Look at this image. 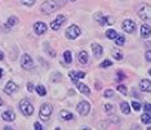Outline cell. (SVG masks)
<instances>
[{
  "label": "cell",
  "mask_w": 151,
  "mask_h": 130,
  "mask_svg": "<svg viewBox=\"0 0 151 130\" xmlns=\"http://www.w3.org/2000/svg\"><path fill=\"white\" fill-rule=\"evenodd\" d=\"M61 6V4L57 1V0H45V1L40 6V11L45 14H50V13L56 12L58 8Z\"/></svg>",
  "instance_id": "6da1fadb"
},
{
  "label": "cell",
  "mask_w": 151,
  "mask_h": 130,
  "mask_svg": "<svg viewBox=\"0 0 151 130\" xmlns=\"http://www.w3.org/2000/svg\"><path fill=\"white\" fill-rule=\"evenodd\" d=\"M138 17L143 21H151V5L146 3L141 4L138 8Z\"/></svg>",
  "instance_id": "7a4b0ae2"
},
{
  "label": "cell",
  "mask_w": 151,
  "mask_h": 130,
  "mask_svg": "<svg viewBox=\"0 0 151 130\" xmlns=\"http://www.w3.org/2000/svg\"><path fill=\"white\" fill-rule=\"evenodd\" d=\"M19 109H21V112L25 116H31L34 114V107L32 104L30 103L29 99H22L21 102H19Z\"/></svg>",
  "instance_id": "3957f363"
},
{
  "label": "cell",
  "mask_w": 151,
  "mask_h": 130,
  "mask_svg": "<svg viewBox=\"0 0 151 130\" xmlns=\"http://www.w3.org/2000/svg\"><path fill=\"white\" fill-rule=\"evenodd\" d=\"M94 19L97 21L101 26H106V25H112L114 23V19L109 16H104L102 13H96L94 14Z\"/></svg>",
  "instance_id": "277c9868"
},
{
  "label": "cell",
  "mask_w": 151,
  "mask_h": 130,
  "mask_svg": "<svg viewBox=\"0 0 151 130\" xmlns=\"http://www.w3.org/2000/svg\"><path fill=\"white\" fill-rule=\"evenodd\" d=\"M80 34H81V31H80V29H79V26H76V25L70 26L66 30V37L68 40H75Z\"/></svg>",
  "instance_id": "5b68a950"
},
{
  "label": "cell",
  "mask_w": 151,
  "mask_h": 130,
  "mask_svg": "<svg viewBox=\"0 0 151 130\" xmlns=\"http://www.w3.org/2000/svg\"><path fill=\"white\" fill-rule=\"evenodd\" d=\"M52 112H53V107H52V106L48 104V103H44L42 107H40V112H39L40 119H42V120H48V119H49V116L52 115Z\"/></svg>",
  "instance_id": "8992f818"
},
{
  "label": "cell",
  "mask_w": 151,
  "mask_h": 130,
  "mask_svg": "<svg viewBox=\"0 0 151 130\" xmlns=\"http://www.w3.org/2000/svg\"><path fill=\"white\" fill-rule=\"evenodd\" d=\"M21 66L25 70H32L34 68V61L29 54H23L21 57Z\"/></svg>",
  "instance_id": "52a82bcc"
},
{
  "label": "cell",
  "mask_w": 151,
  "mask_h": 130,
  "mask_svg": "<svg viewBox=\"0 0 151 130\" xmlns=\"http://www.w3.org/2000/svg\"><path fill=\"white\" fill-rule=\"evenodd\" d=\"M76 109L81 116H87L89 114V111H91V104H89L87 101H81L80 103L76 106Z\"/></svg>",
  "instance_id": "ba28073f"
},
{
  "label": "cell",
  "mask_w": 151,
  "mask_h": 130,
  "mask_svg": "<svg viewBox=\"0 0 151 130\" xmlns=\"http://www.w3.org/2000/svg\"><path fill=\"white\" fill-rule=\"evenodd\" d=\"M122 29H123V31L127 34H132L136 30V23H134V21H132V19H125L122 25Z\"/></svg>",
  "instance_id": "9c48e42d"
},
{
  "label": "cell",
  "mask_w": 151,
  "mask_h": 130,
  "mask_svg": "<svg viewBox=\"0 0 151 130\" xmlns=\"http://www.w3.org/2000/svg\"><path fill=\"white\" fill-rule=\"evenodd\" d=\"M65 22H66V17L61 14V16H58L52 23H50V27H52V30H54V31H58Z\"/></svg>",
  "instance_id": "30bf717a"
},
{
  "label": "cell",
  "mask_w": 151,
  "mask_h": 130,
  "mask_svg": "<svg viewBox=\"0 0 151 130\" xmlns=\"http://www.w3.org/2000/svg\"><path fill=\"white\" fill-rule=\"evenodd\" d=\"M139 89L142 91H146V93H151V81L147 79H142L139 81Z\"/></svg>",
  "instance_id": "8fae6325"
},
{
  "label": "cell",
  "mask_w": 151,
  "mask_h": 130,
  "mask_svg": "<svg viewBox=\"0 0 151 130\" xmlns=\"http://www.w3.org/2000/svg\"><path fill=\"white\" fill-rule=\"evenodd\" d=\"M34 30L37 35H43V34L47 32V25L44 22H36L34 25Z\"/></svg>",
  "instance_id": "7c38bea8"
},
{
  "label": "cell",
  "mask_w": 151,
  "mask_h": 130,
  "mask_svg": "<svg viewBox=\"0 0 151 130\" xmlns=\"http://www.w3.org/2000/svg\"><path fill=\"white\" fill-rule=\"evenodd\" d=\"M150 35H151V26H149V25L141 26V37H142V39H149Z\"/></svg>",
  "instance_id": "4fadbf2b"
},
{
  "label": "cell",
  "mask_w": 151,
  "mask_h": 130,
  "mask_svg": "<svg viewBox=\"0 0 151 130\" xmlns=\"http://www.w3.org/2000/svg\"><path fill=\"white\" fill-rule=\"evenodd\" d=\"M92 50H93V54L96 58H101L102 57V53H104V49L99 44H92Z\"/></svg>",
  "instance_id": "5bb4252c"
},
{
  "label": "cell",
  "mask_w": 151,
  "mask_h": 130,
  "mask_svg": "<svg viewBox=\"0 0 151 130\" xmlns=\"http://www.w3.org/2000/svg\"><path fill=\"white\" fill-rule=\"evenodd\" d=\"M16 90H17V85L13 83V81H8L6 85L4 86V91L6 94H13Z\"/></svg>",
  "instance_id": "9a60e30c"
},
{
  "label": "cell",
  "mask_w": 151,
  "mask_h": 130,
  "mask_svg": "<svg viewBox=\"0 0 151 130\" xmlns=\"http://www.w3.org/2000/svg\"><path fill=\"white\" fill-rule=\"evenodd\" d=\"M1 117H3V120H4V121H13V120L16 119V115H14V112H13V111L8 109V111L3 112Z\"/></svg>",
  "instance_id": "2e32d148"
},
{
  "label": "cell",
  "mask_w": 151,
  "mask_h": 130,
  "mask_svg": "<svg viewBox=\"0 0 151 130\" xmlns=\"http://www.w3.org/2000/svg\"><path fill=\"white\" fill-rule=\"evenodd\" d=\"M68 75H70L71 80H73L74 83H75V81H78L79 79H84V77H85V72H81V71H80V72H75V71H70V74H68Z\"/></svg>",
  "instance_id": "e0dca14e"
},
{
  "label": "cell",
  "mask_w": 151,
  "mask_h": 130,
  "mask_svg": "<svg viewBox=\"0 0 151 130\" xmlns=\"http://www.w3.org/2000/svg\"><path fill=\"white\" fill-rule=\"evenodd\" d=\"M60 117L62 119V120H66V121H70V120L74 119V115L71 114V112L66 111V109H63V111L60 112Z\"/></svg>",
  "instance_id": "ac0fdd59"
},
{
  "label": "cell",
  "mask_w": 151,
  "mask_h": 130,
  "mask_svg": "<svg viewBox=\"0 0 151 130\" xmlns=\"http://www.w3.org/2000/svg\"><path fill=\"white\" fill-rule=\"evenodd\" d=\"M78 59H79V62H80L81 64H87V62H88V53L85 52V50H81V52L79 53V56H78Z\"/></svg>",
  "instance_id": "d6986e66"
},
{
  "label": "cell",
  "mask_w": 151,
  "mask_h": 130,
  "mask_svg": "<svg viewBox=\"0 0 151 130\" xmlns=\"http://www.w3.org/2000/svg\"><path fill=\"white\" fill-rule=\"evenodd\" d=\"M75 84H76V88L79 89V90H80L81 91V93H83V94H89V93H91V90H89V88L87 86V85H85V84H81V83H78V81H75Z\"/></svg>",
  "instance_id": "ffe728a7"
},
{
  "label": "cell",
  "mask_w": 151,
  "mask_h": 130,
  "mask_svg": "<svg viewBox=\"0 0 151 130\" xmlns=\"http://www.w3.org/2000/svg\"><path fill=\"white\" fill-rule=\"evenodd\" d=\"M120 109H122V112L124 115H129L130 114V104L128 102H122V103H120Z\"/></svg>",
  "instance_id": "44dd1931"
},
{
  "label": "cell",
  "mask_w": 151,
  "mask_h": 130,
  "mask_svg": "<svg viewBox=\"0 0 151 130\" xmlns=\"http://www.w3.org/2000/svg\"><path fill=\"white\" fill-rule=\"evenodd\" d=\"M6 25L11 26V27L16 26V25H18V18H17V17H14V16L9 17V18H8V23H6Z\"/></svg>",
  "instance_id": "7402d4cb"
},
{
  "label": "cell",
  "mask_w": 151,
  "mask_h": 130,
  "mask_svg": "<svg viewBox=\"0 0 151 130\" xmlns=\"http://www.w3.org/2000/svg\"><path fill=\"white\" fill-rule=\"evenodd\" d=\"M63 59L66 63H71L73 62V57H71V52L70 50H66V52L63 53Z\"/></svg>",
  "instance_id": "603a6c76"
},
{
  "label": "cell",
  "mask_w": 151,
  "mask_h": 130,
  "mask_svg": "<svg viewBox=\"0 0 151 130\" xmlns=\"http://www.w3.org/2000/svg\"><path fill=\"white\" fill-rule=\"evenodd\" d=\"M119 34L115 31V30H107V32H106V36H107V39H115L116 36H118Z\"/></svg>",
  "instance_id": "cb8c5ba5"
},
{
  "label": "cell",
  "mask_w": 151,
  "mask_h": 130,
  "mask_svg": "<svg viewBox=\"0 0 151 130\" xmlns=\"http://www.w3.org/2000/svg\"><path fill=\"white\" fill-rule=\"evenodd\" d=\"M115 43H116V45H124L125 37L123 36V35H118V36L115 37Z\"/></svg>",
  "instance_id": "d4e9b609"
},
{
  "label": "cell",
  "mask_w": 151,
  "mask_h": 130,
  "mask_svg": "<svg viewBox=\"0 0 151 130\" xmlns=\"http://www.w3.org/2000/svg\"><path fill=\"white\" fill-rule=\"evenodd\" d=\"M36 91H37V94H39L40 97H44V95L47 94V90H45V88H44L43 85H37V86H36Z\"/></svg>",
  "instance_id": "484cf974"
},
{
  "label": "cell",
  "mask_w": 151,
  "mask_h": 130,
  "mask_svg": "<svg viewBox=\"0 0 151 130\" xmlns=\"http://www.w3.org/2000/svg\"><path fill=\"white\" fill-rule=\"evenodd\" d=\"M112 57H114L116 61H122L123 59V53L119 52V50H116V49H114L112 50Z\"/></svg>",
  "instance_id": "4316f807"
},
{
  "label": "cell",
  "mask_w": 151,
  "mask_h": 130,
  "mask_svg": "<svg viewBox=\"0 0 151 130\" xmlns=\"http://www.w3.org/2000/svg\"><path fill=\"white\" fill-rule=\"evenodd\" d=\"M141 120H142L143 124L149 125L150 122H151V116H150V114H147V112H146L145 115H142V117H141Z\"/></svg>",
  "instance_id": "83f0119b"
},
{
  "label": "cell",
  "mask_w": 151,
  "mask_h": 130,
  "mask_svg": "<svg viewBox=\"0 0 151 130\" xmlns=\"http://www.w3.org/2000/svg\"><path fill=\"white\" fill-rule=\"evenodd\" d=\"M116 80L118 81L125 80V74L123 72V71H118V72H116Z\"/></svg>",
  "instance_id": "f1b7e54d"
},
{
  "label": "cell",
  "mask_w": 151,
  "mask_h": 130,
  "mask_svg": "<svg viewBox=\"0 0 151 130\" xmlns=\"http://www.w3.org/2000/svg\"><path fill=\"white\" fill-rule=\"evenodd\" d=\"M110 66H112V62H111V61H109V59L104 61V62L99 64V67H102V68H107V67H110Z\"/></svg>",
  "instance_id": "f546056e"
},
{
  "label": "cell",
  "mask_w": 151,
  "mask_h": 130,
  "mask_svg": "<svg viewBox=\"0 0 151 130\" xmlns=\"http://www.w3.org/2000/svg\"><path fill=\"white\" fill-rule=\"evenodd\" d=\"M116 89H118V91H120V93H123V94H127V93H128V89H127L124 85H118V86H116Z\"/></svg>",
  "instance_id": "4dcf8cb0"
},
{
  "label": "cell",
  "mask_w": 151,
  "mask_h": 130,
  "mask_svg": "<svg viewBox=\"0 0 151 130\" xmlns=\"http://www.w3.org/2000/svg\"><path fill=\"white\" fill-rule=\"evenodd\" d=\"M130 106H132L133 109H134V111H137V112L141 111V108H142V106H141V104L138 103V102H133V103L130 104Z\"/></svg>",
  "instance_id": "1f68e13d"
},
{
  "label": "cell",
  "mask_w": 151,
  "mask_h": 130,
  "mask_svg": "<svg viewBox=\"0 0 151 130\" xmlns=\"http://www.w3.org/2000/svg\"><path fill=\"white\" fill-rule=\"evenodd\" d=\"M105 97H106V98H112V97H114V91L110 90V89L105 90Z\"/></svg>",
  "instance_id": "d6a6232c"
},
{
  "label": "cell",
  "mask_w": 151,
  "mask_h": 130,
  "mask_svg": "<svg viewBox=\"0 0 151 130\" xmlns=\"http://www.w3.org/2000/svg\"><path fill=\"white\" fill-rule=\"evenodd\" d=\"M143 109H145V112H147V114H151V103H146L143 106Z\"/></svg>",
  "instance_id": "836d02e7"
},
{
  "label": "cell",
  "mask_w": 151,
  "mask_h": 130,
  "mask_svg": "<svg viewBox=\"0 0 151 130\" xmlns=\"http://www.w3.org/2000/svg\"><path fill=\"white\" fill-rule=\"evenodd\" d=\"M105 111L106 112H112V111H114V107H112V104H105Z\"/></svg>",
  "instance_id": "e575fe53"
},
{
  "label": "cell",
  "mask_w": 151,
  "mask_h": 130,
  "mask_svg": "<svg viewBox=\"0 0 151 130\" xmlns=\"http://www.w3.org/2000/svg\"><path fill=\"white\" fill-rule=\"evenodd\" d=\"M21 1H22L25 5H32L36 1V0H21Z\"/></svg>",
  "instance_id": "d590c367"
},
{
  "label": "cell",
  "mask_w": 151,
  "mask_h": 130,
  "mask_svg": "<svg viewBox=\"0 0 151 130\" xmlns=\"http://www.w3.org/2000/svg\"><path fill=\"white\" fill-rule=\"evenodd\" d=\"M145 58H146V61L151 62V50H147V52L145 53Z\"/></svg>",
  "instance_id": "8d00e7d4"
},
{
  "label": "cell",
  "mask_w": 151,
  "mask_h": 130,
  "mask_svg": "<svg viewBox=\"0 0 151 130\" xmlns=\"http://www.w3.org/2000/svg\"><path fill=\"white\" fill-rule=\"evenodd\" d=\"M34 128H35V130H43V126L40 122H35V124H34Z\"/></svg>",
  "instance_id": "74e56055"
},
{
  "label": "cell",
  "mask_w": 151,
  "mask_h": 130,
  "mask_svg": "<svg viewBox=\"0 0 151 130\" xmlns=\"http://www.w3.org/2000/svg\"><path fill=\"white\" fill-rule=\"evenodd\" d=\"M27 90H29V91H34V85L31 83L27 84Z\"/></svg>",
  "instance_id": "f35d334b"
},
{
  "label": "cell",
  "mask_w": 151,
  "mask_h": 130,
  "mask_svg": "<svg viewBox=\"0 0 151 130\" xmlns=\"http://www.w3.org/2000/svg\"><path fill=\"white\" fill-rule=\"evenodd\" d=\"M110 119H111L112 121L115 122V124H119V122H120V120H119V119H116V116H111V117H110Z\"/></svg>",
  "instance_id": "ab89813d"
},
{
  "label": "cell",
  "mask_w": 151,
  "mask_h": 130,
  "mask_svg": "<svg viewBox=\"0 0 151 130\" xmlns=\"http://www.w3.org/2000/svg\"><path fill=\"white\" fill-rule=\"evenodd\" d=\"M101 88H102L101 86V83H96V89H97V90H99Z\"/></svg>",
  "instance_id": "60d3db41"
},
{
  "label": "cell",
  "mask_w": 151,
  "mask_h": 130,
  "mask_svg": "<svg viewBox=\"0 0 151 130\" xmlns=\"http://www.w3.org/2000/svg\"><path fill=\"white\" fill-rule=\"evenodd\" d=\"M133 95H134V98H138V99L141 98V95H139V94H137V93H136V90H133Z\"/></svg>",
  "instance_id": "b9f144b4"
},
{
  "label": "cell",
  "mask_w": 151,
  "mask_h": 130,
  "mask_svg": "<svg viewBox=\"0 0 151 130\" xmlns=\"http://www.w3.org/2000/svg\"><path fill=\"white\" fill-rule=\"evenodd\" d=\"M3 75H4V71H3V70H1V68H0V79H1V77H3Z\"/></svg>",
  "instance_id": "7bdbcfd3"
},
{
  "label": "cell",
  "mask_w": 151,
  "mask_h": 130,
  "mask_svg": "<svg viewBox=\"0 0 151 130\" xmlns=\"http://www.w3.org/2000/svg\"><path fill=\"white\" fill-rule=\"evenodd\" d=\"M3 58H4V54H3V52H1V50H0V61H1Z\"/></svg>",
  "instance_id": "ee69618b"
},
{
  "label": "cell",
  "mask_w": 151,
  "mask_h": 130,
  "mask_svg": "<svg viewBox=\"0 0 151 130\" xmlns=\"http://www.w3.org/2000/svg\"><path fill=\"white\" fill-rule=\"evenodd\" d=\"M3 104V101H1V98H0V106H1Z\"/></svg>",
  "instance_id": "f6af8a7d"
},
{
  "label": "cell",
  "mask_w": 151,
  "mask_h": 130,
  "mask_svg": "<svg viewBox=\"0 0 151 130\" xmlns=\"http://www.w3.org/2000/svg\"><path fill=\"white\" fill-rule=\"evenodd\" d=\"M149 74H150V75H151V68H150V70H149Z\"/></svg>",
  "instance_id": "bcb514c9"
},
{
  "label": "cell",
  "mask_w": 151,
  "mask_h": 130,
  "mask_svg": "<svg viewBox=\"0 0 151 130\" xmlns=\"http://www.w3.org/2000/svg\"><path fill=\"white\" fill-rule=\"evenodd\" d=\"M68 1H76V0H68Z\"/></svg>",
  "instance_id": "7dc6e473"
}]
</instances>
